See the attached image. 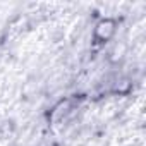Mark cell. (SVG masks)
<instances>
[{"mask_svg":"<svg viewBox=\"0 0 146 146\" xmlns=\"http://www.w3.org/2000/svg\"><path fill=\"white\" fill-rule=\"evenodd\" d=\"M113 33H115V21H112V19H102L95 28V36L100 41L110 40L113 36Z\"/></svg>","mask_w":146,"mask_h":146,"instance_id":"obj_1","label":"cell"}]
</instances>
